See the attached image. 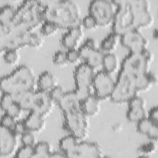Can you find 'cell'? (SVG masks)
<instances>
[{
    "instance_id": "48",
    "label": "cell",
    "mask_w": 158,
    "mask_h": 158,
    "mask_svg": "<svg viewBox=\"0 0 158 158\" xmlns=\"http://www.w3.org/2000/svg\"><path fill=\"white\" fill-rule=\"evenodd\" d=\"M152 37L155 40H157L158 38V32H157V29L155 28L153 31H152Z\"/></svg>"
},
{
    "instance_id": "17",
    "label": "cell",
    "mask_w": 158,
    "mask_h": 158,
    "mask_svg": "<svg viewBox=\"0 0 158 158\" xmlns=\"http://www.w3.org/2000/svg\"><path fill=\"white\" fill-rule=\"evenodd\" d=\"M103 156L102 151L96 143L87 141H80L76 149L70 157L98 158Z\"/></svg>"
},
{
    "instance_id": "16",
    "label": "cell",
    "mask_w": 158,
    "mask_h": 158,
    "mask_svg": "<svg viewBox=\"0 0 158 158\" xmlns=\"http://www.w3.org/2000/svg\"><path fill=\"white\" fill-rule=\"evenodd\" d=\"M127 118L133 123H138L143 118L148 117L144 100L138 95L134 96L128 102Z\"/></svg>"
},
{
    "instance_id": "19",
    "label": "cell",
    "mask_w": 158,
    "mask_h": 158,
    "mask_svg": "<svg viewBox=\"0 0 158 158\" xmlns=\"http://www.w3.org/2000/svg\"><path fill=\"white\" fill-rule=\"evenodd\" d=\"M84 33L81 25H78L67 30L61 38V44L69 49H78L83 40Z\"/></svg>"
},
{
    "instance_id": "41",
    "label": "cell",
    "mask_w": 158,
    "mask_h": 158,
    "mask_svg": "<svg viewBox=\"0 0 158 158\" xmlns=\"http://www.w3.org/2000/svg\"><path fill=\"white\" fill-rule=\"evenodd\" d=\"M13 97L12 94L8 93H2L1 99V108L2 110L6 112V110L14 102Z\"/></svg>"
},
{
    "instance_id": "31",
    "label": "cell",
    "mask_w": 158,
    "mask_h": 158,
    "mask_svg": "<svg viewBox=\"0 0 158 158\" xmlns=\"http://www.w3.org/2000/svg\"><path fill=\"white\" fill-rule=\"evenodd\" d=\"M35 149V157L40 158L50 157L51 153V147L50 144L47 141H40L34 146Z\"/></svg>"
},
{
    "instance_id": "26",
    "label": "cell",
    "mask_w": 158,
    "mask_h": 158,
    "mask_svg": "<svg viewBox=\"0 0 158 158\" xmlns=\"http://www.w3.org/2000/svg\"><path fill=\"white\" fill-rule=\"evenodd\" d=\"M35 91H27L12 95L14 101L17 102L23 110L30 111L32 109Z\"/></svg>"
},
{
    "instance_id": "27",
    "label": "cell",
    "mask_w": 158,
    "mask_h": 158,
    "mask_svg": "<svg viewBox=\"0 0 158 158\" xmlns=\"http://www.w3.org/2000/svg\"><path fill=\"white\" fill-rule=\"evenodd\" d=\"M56 83V79L53 74L51 72L44 71L39 75L37 86L39 89L49 92L57 86Z\"/></svg>"
},
{
    "instance_id": "44",
    "label": "cell",
    "mask_w": 158,
    "mask_h": 158,
    "mask_svg": "<svg viewBox=\"0 0 158 158\" xmlns=\"http://www.w3.org/2000/svg\"><path fill=\"white\" fill-rule=\"evenodd\" d=\"M66 54L68 62L70 63L76 64L81 59L78 49H69L66 51Z\"/></svg>"
},
{
    "instance_id": "33",
    "label": "cell",
    "mask_w": 158,
    "mask_h": 158,
    "mask_svg": "<svg viewBox=\"0 0 158 158\" xmlns=\"http://www.w3.org/2000/svg\"><path fill=\"white\" fill-rule=\"evenodd\" d=\"M60 28L54 23L45 20L40 27L41 33L45 36H49L56 34Z\"/></svg>"
},
{
    "instance_id": "21",
    "label": "cell",
    "mask_w": 158,
    "mask_h": 158,
    "mask_svg": "<svg viewBox=\"0 0 158 158\" xmlns=\"http://www.w3.org/2000/svg\"><path fill=\"white\" fill-rule=\"evenodd\" d=\"M137 123V131L146 135L150 139L156 141L158 138V124L154 123L148 117L143 118Z\"/></svg>"
},
{
    "instance_id": "40",
    "label": "cell",
    "mask_w": 158,
    "mask_h": 158,
    "mask_svg": "<svg viewBox=\"0 0 158 158\" xmlns=\"http://www.w3.org/2000/svg\"><path fill=\"white\" fill-rule=\"evenodd\" d=\"M53 63L57 65H64L68 62L66 52L62 51H56L52 57Z\"/></svg>"
},
{
    "instance_id": "20",
    "label": "cell",
    "mask_w": 158,
    "mask_h": 158,
    "mask_svg": "<svg viewBox=\"0 0 158 158\" xmlns=\"http://www.w3.org/2000/svg\"><path fill=\"white\" fill-rule=\"evenodd\" d=\"M80 99L74 90L65 92L62 99L58 105L62 113L80 109Z\"/></svg>"
},
{
    "instance_id": "39",
    "label": "cell",
    "mask_w": 158,
    "mask_h": 158,
    "mask_svg": "<svg viewBox=\"0 0 158 158\" xmlns=\"http://www.w3.org/2000/svg\"><path fill=\"white\" fill-rule=\"evenodd\" d=\"M81 24L83 25L85 28L90 30H94L99 26L95 19L90 14L86 15L82 19Z\"/></svg>"
},
{
    "instance_id": "45",
    "label": "cell",
    "mask_w": 158,
    "mask_h": 158,
    "mask_svg": "<svg viewBox=\"0 0 158 158\" xmlns=\"http://www.w3.org/2000/svg\"><path fill=\"white\" fill-rule=\"evenodd\" d=\"M13 130L17 135L22 136L23 134L28 131V129L24 122V120H18L16 122Z\"/></svg>"
},
{
    "instance_id": "35",
    "label": "cell",
    "mask_w": 158,
    "mask_h": 158,
    "mask_svg": "<svg viewBox=\"0 0 158 158\" xmlns=\"http://www.w3.org/2000/svg\"><path fill=\"white\" fill-rule=\"evenodd\" d=\"M3 59L7 64L10 65L16 64L20 59L19 51L16 49H10L4 51L3 54Z\"/></svg>"
},
{
    "instance_id": "15",
    "label": "cell",
    "mask_w": 158,
    "mask_h": 158,
    "mask_svg": "<svg viewBox=\"0 0 158 158\" xmlns=\"http://www.w3.org/2000/svg\"><path fill=\"white\" fill-rule=\"evenodd\" d=\"M13 129L0 126V157L7 158L15 154L17 150L18 140Z\"/></svg>"
},
{
    "instance_id": "9",
    "label": "cell",
    "mask_w": 158,
    "mask_h": 158,
    "mask_svg": "<svg viewBox=\"0 0 158 158\" xmlns=\"http://www.w3.org/2000/svg\"><path fill=\"white\" fill-rule=\"evenodd\" d=\"M117 9L115 1L93 0L89 4L88 11L99 26L106 27L112 23Z\"/></svg>"
},
{
    "instance_id": "24",
    "label": "cell",
    "mask_w": 158,
    "mask_h": 158,
    "mask_svg": "<svg viewBox=\"0 0 158 158\" xmlns=\"http://www.w3.org/2000/svg\"><path fill=\"white\" fill-rule=\"evenodd\" d=\"M136 88L139 91H144L149 89L152 85L156 84L157 78L153 72L148 71V72L135 76Z\"/></svg>"
},
{
    "instance_id": "10",
    "label": "cell",
    "mask_w": 158,
    "mask_h": 158,
    "mask_svg": "<svg viewBox=\"0 0 158 158\" xmlns=\"http://www.w3.org/2000/svg\"><path fill=\"white\" fill-rule=\"evenodd\" d=\"M95 73L94 69L85 62L75 67L73 75L75 91L80 101L93 93V81Z\"/></svg>"
},
{
    "instance_id": "46",
    "label": "cell",
    "mask_w": 158,
    "mask_h": 158,
    "mask_svg": "<svg viewBox=\"0 0 158 158\" xmlns=\"http://www.w3.org/2000/svg\"><path fill=\"white\" fill-rule=\"evenodd\" d=\"M148 117L154 123L158 124V107L157 106L153 107L150 109Z\"/></svg>"
},
{
    "instance_id": "38",
    "label": "cell",
    "mask_w": 158,
    "mask_h": 158,
    "mask_svg": "<svg viewBox=\"0 0 158 158\" xmlns=\"http://www.w3.org/2000/svg\"><path fill=\"white\" fill-rule=\"evenodd\" d=\"M43 43V41L41 36H40L36 32L34 31H31L30 32L28 46L37 48L40 47Z\"/></svg>"
},
{
    "instance_id": "23",
    "label": "cell",
    "mask_w": 158,
    "mask_h": 158,
    "mask_svg": "<svg viewBox=\"0 0 158 158\" xmlns=\"http://www.w3.org/2000/svg\"><path fill=\"white\" fill-rule=\"evenodd\" d=\"M100 101L93 93L80 102V110L88 117L95 115L100 109Z\"/></svg>"
},
{
    "instance_id": "13",
    "label": "cell",
    "mask_w": 158,
    "mask_h": 158,
    "mask_svg": "<svg viewBox=\"0 0 158 158\" xmlns=\"http://www.w3.org/2000/svg\"><path fill=\"white\" fill-rule=\"evenodd\" d=\"M134 16L135 28L151 26L154 17L150 12V4L147 0H130Z\"/></svg>"
},
{
    "instance_id": "25",
    "label": "cell",
    "mask_w": 158,
    "mask_h": 158,
    "mask_svg": "<svg viewBox=\"0 0 158 158\" xmlns=\"http://www.w3.org/2000/svg\"><path fill=\"white\" fill-rule=\"evenodd\" d=\"M80 141L75 136L69 134L62 137L59 140V148L61 151L65 153L67 157H70L76 149Z\"/></svg>"
},
{
    "instance_id": "11",
    "label": "cell",
    "mask_w": 158,
    "mask_h": 158,
    "mask_svg": "<svg viewBox=\"0 0 158 158\" xmlns=\"http://www.w3.org/2000/svg\"><path fill=\"white\" fill-rule=\"evenodd\" d=\"M115 86L111 74L103 70L96 72L93 81L94 94L101 101L110 99Z\"/></svg>"
},
{
    "instance_id": "7",
    "label": "cell",
    "mask_w": 158,
    "mask_h": 158,
    "mask_svg": "<svg viewBox=\"0 0 158 158\" xmlns=\"http://www.w3.org/2000/svg\"><path fill=\"white\" fill-rule=\"evenodd\" d=\"M115 1L117 9L112 23V32L121 36L135 28L134 16L130 0Z\"/></svg>"
},
{
    "instance_id": "37",
    "label": "cell",
    "mask_w": 158,
    "mask_h": 158,
    "mask_svg": "<svg viewBox=\"0 0 158 158\" xmlns=\"http://www.w3.org/2000/svg\"><path fill=\"white\" fill-rule=\"evenodd\" d=\"M23 110L22 109L21 106L17 102L14 101L6 110L5 113L10 115L17 120L20 117Z\"/></svg>"
},
{
    "instance_id": "6",
    "label": "cell",
    "mask_w": 158,
    "mask_h": 158,
    "mask_svg": "<svg viewBox=\"0 0 158 158\" xmlns=\"http://www.w3.org/2000/svg\"><path fill=\"white\" fill-rule=\"evenodd\" d=\"M152 59V54L148 49L140 52H130L123 59L120 70L133 76L145 73L149 71Z\"/></svg>"
},
{
    "instance_id": "18",
    "label": "cell",
    "mask_w": 158,
    "mask_h": 158,
    "mask_svg": "<svg viewBox=\"0 0 158 158\" xmlns=\"http://www.w3.org/2000/svg\"><path fill=\"white\" fill-rule=\"evenodd\" d=\"M54 104L49 92L41 89L35 91L31 110H35L46 116L51 112Z\"/></svg>"
},
{
    "instance_id": "47",
    "label": "cell",
    "mask_w": 158,
    "mask_h": 158,
    "mask_svg": "<svg viewBox=\"0 0 158 158\" xmlns=\"http://www.w3.org/2000/svg\"><path fill=\"white\" fill-rule=\"evenodd\" d=\"M67 157L66 155L65 154L64 152H63L62 151H57V152H52L51 154L50 157Z\"/></svg>"
},
{
    "instance_id": "8",
    "label": "cell",
    "mask_w": 158,
    "mask_h": 158,
    "mask_svg": "<svg viewBox=\"0 0 158 158\" xmlns=\"http://www.w3.org/2000/svg\"><path fill=\"white\" fill-rule=\"evenodd\" d=\"M63 115L65 130L79 140L86 138L89 126L87 115L80 109L70 111L63 114Z\"/></svg>"
},
{
    "instance_id": "28",
    "label": "cell",
    "mask_w": 158,
    "mask_h": 158,
    "mask_svg": "<svg viewBox=\"0 0 158 158\" xmlns=\"http://www.w3.org/2000/svg\"><path fill=\"white\" fill-rule=\"evenodd\" d=\"M17 8L10 4H6L0 9V25L8 26L12 24Z\"/></svg>"
},
{
    "instance_id": "34",
    "label": "cell",
    "mask_w": 158,
    "mask_h": 158,
    "mask_svg": "<svg viewBox=\"0 0 158 158\" xmlns=\"http://www.w3.org/2000/svg\"><path fill=\"white\" fill-rule=\"evenodd\" d=\"M14 157L16 158H30L35 157L34 146L23 145L17 149Z\"/></svg>"
},
{
    "instance_id": "42",
    "label": "cell",
    "mask_w": 158,
    "mask_h": 158,
    "mask_svg": "<svg viewBox=\"0 0 158 158\" xmlns=\"http://www.w3.org/2000/svg\"><path fill=\"white\" fill-rule=\"evenodd\" d=\"M33 133L28 131L21 136V141L23 145L34 146L36 144V138Z\"/></svg>"
},
{
    "instance_id": "36",
    "label": "cell",
    "mask_w": 158,
    "mask_h": 158,
    "mask_svg": "<svg viewBox=\"0 0 158 158\" xmlns=\"http://www.w3.org/2000/svg\"><path fill=\"white\" fill-rule=\"evenodd\" d=\"M49 93L54 103L57 105L59 104L65 93L62 87L59 85L55 86Z\"/></svg>"
},
{
    "instance_id": "32",
    "label": "cell",
    "mask_w": 158,
    "mask_h": 158,
    "mask_svg": "<svg viewBox=\"0 0 158 158\" xmlns=\"http://www.w3.org/2000/svg\"><path fill=\"white\" fill-rule=\"evenodd\" d=\"M157 150V144L155 141H151L141 144L138 148V152L141 157H149L154 154Z\"/></svg>"
},
{
    "instance_id": "1",
    "label": "cell",
    "mask_w": 158,
    "mask_h": 158,
    "mask_svg": "<svg viewBox=\"0 0 158 158\" xmlns=\"http://www.w3.org/2000/svg\"><path fill=\"white\" fill-rule=\"evenodd\" d=\"M44 2V21L52 22L60 28L66 30L81 25V10L75 2L71 0H52Z\"/></svg>"
},
{
    "instance_id": "22",
    "label": "cell",
    "mask_w": 158,
    "mask_h": 158,
    "mask_svg": "<svg viewBox=\"0 0 158 158\" xmlns=\"http://www.w3.org/2000/svg\"><path fill=\"white\" fill-rule=\"evenodd\" d=\"M28 131L38 132L41 131L45 125V116L35 110H30L24 120Z\"/></svg>"
},
{
    "instance_id": "12",
    "label": "cell",
    "mask_w": 158,
    "mask_h": 158,
    "mask_svg": "<svg viewBox=\"0 0 158 158\" xmlns=\"http://www.w3.org/2000/svg\"><path fill=\"white\" fill-rule=\"evenodd\" d=\"M78 51L81 58L85 60V63L94 69L102 67L104 54L99 49L96 41L93 38L86 39L84 43L79 48Z\"/></svg>"
},
{
    "instance_id": "5",
    "label": "cell",
    "mask_w": 158,
    "mask_h": 158,
    "mask_svg": "<svg viewBox=\"0 0 158 158\" xmlns=\"http://www.w3.org/2000/svg\"><path fill=\"white\" fill-rule=\"evenodd\" d=\"M138 92L135 76L120 70L110 99L112 102L117 104L127 102L136 96Z\"/></svg>"
},
{
    "instance_id": "14",
    "label": "cell",
    "mask_w": 158,
    "mask_h": 158,
    "mask_svg": "<svg viewBox=\"0 0 158 158\" xmlns=\"http://www.w3.org/2000/svg\"><path fill=\"white\" fill-rule=\"evenodd\" d=\"M120 41L130 52H140L148 49V41L138 29H132L120 36Z\"/></svg>"
},
{
    "instance_id": "43",
    "label": "cell",
    "mask_w": 158,
    "mask_h": 158,
    "mask_svg": "<svg viewBox=\"0 0 158 158\" xmlns=\"http://www.w3.org/2000/svg\"><path fill=\"white\" fill-rule=\"evenodd\" d=\"M16 119L10 116V115L5 113L1 119V125L4 127L13 129L16 123Z\"/></svg>"
},
{
    "instance_id": "29",
    "label": "cell",
    "mask_w": 158,
    "mask_h": 158,
    "mask_svg": "<svg viewBox=\"0 0 158 158\" xmlns=\"http://www.w3.org/2000/svg\"><path fill=\"white\" fill-rule=\"evenodd\" d=\"M118 59L116 54L113 52H107L104 55L102 67V70L109 74L114 73L118 69Z\"/></svg>"
},
{
    "instance_id": "30",
    "label": "cell",
    "mask_w": 158,
    "mask_h": 158,
    "mask_svg": "<svg viewBox=\"0 0 158 158\" xmlns=\"http://www.w3.org/2000/svg\"><path fill=\"white\" fill-rule=\"evenodd\" d=\"M120 40V36L114 32H111L101 41V48L107 52H112L117 46Z\"/></svg>"
},
{
    "instance_id": "4",
    "label": "cell",
    "mask_w": 158,
    "mask_h": 158,
    "mask_svg": "<svg viewBox=\"0 0 158 158\" xmlns=\"http://www.w3.org/2000/svg\"><path fill=\"white\" fill-rule=\"evenodd\" d=\"M30 31H25L12 25H0V47L1 51L10 49L19 50L28 46Z\"/></svg>"
},
{
    "instance_id": "3",
    "label": "cell",
    "mask_w": 158,
    "mask_h": 158,
    "mask_svg": "<svg viewBox=\"0 0 158 158\" xmlns=\"http://www.w3.org/2000/svg\"><path fill=\"white\" fill-rule=\"evenodd\" d=\"M37 81L33 70L27 65L18 67L13 72L1 79L2 93L16 94L27 91H35Z\"/></svg>"
},
{
    "instance_id": "2",
    "label": "cell",
    "mask_w": 158,
    "mask_h": 158,
    "mask_svg": "<svg viewBox=\"0 0 158 158\" xmlns=\"http://www.w3.org/2000/svg\"><path fill=\"white\" fill-rule=\"evenodd\" d=\"M44 1L38 0L23 1L17 7L12 25L25 31H34L44 22Z\"/></svg>"
}]
</instances>
